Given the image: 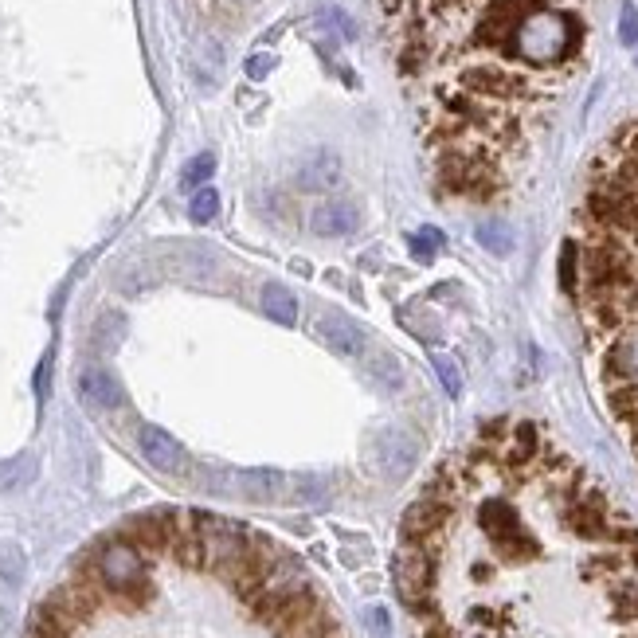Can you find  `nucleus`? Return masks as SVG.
I'll return each mask as SVG.
<instances>
[{"instance_id": "f257e3e1", "label": "nucleus", "mask_w": 638, "mask_h": 638, "mask_svg": "<svg viewBox=\"0 0 638 638\" xmlns=\"http://www.w3.org/2000/svg\"><path fill=\"white\" fill-rule=\"evenodd\" d=\"M572 251V294L595 349L638 329V122L623 126L592 161Z\"/></svg>"}, {"instance_id": "f03ea898", "label": "nucleus", "mask_w": 638, "mask_h": 638, "mask_svg": "<svg viewBox=\"0 0 638 638\" xmlns=\"http://www.w3.org/2000/svg\"><path fill=\"white\" fill-rule=\"evenodd\" d=\"M145 560L149 556L137 545H130L126 537H110L87 556L83 568L102 584L106 599H118L126 611H134L149 595V564Z\"/></svg>"}, {"instance_id": "7ed1b4c3", "label": "nucleus", "mask_w": 638, "mask_h": 638, "mask_svg": "<svg viewBox=\"0 0 638 638\" xmlns=\"http://www.w3.org/2000/svg\"><path fill=\"white\" fill-rule=\"evenodd\" d=\"M599 365L611 411L631 435V447L638 455V329H623L599 345Z\"/></svg>"}, {"instance_id": "20e7f679", "label": "nucleus", "mask_w": 638, "mask_h": 638, "mask_svg": "<svg viewBox=\"0 0 638 638\" xmlns=\"http://www.w3.org/2000/svg\"><path fill=\"white\" fill-rule=\"evenodd\" d=\"M392 576H396V592L404 599V607L423 615L431 607V595H435V556L419 541H400L396 560H392Z\"/></svg>"}, {"instance_id": "39448f33", "label": "nucleus", "mask_w": 638, "mask_h": 638, "mask_svg": "<svg viewBox=\"0 0 638 638\" xmlns=\"http://www.w3.org/2000/svg\"><path fill=\"white\" fill-rule=\"evenodd\" d=\"M368 462L380 478L388 482H400L408 478L419 462V439L411 435L408 427H380L372 439H368Z\"/></svg>"}, {"instance_id": "423d86ee", "label": "nucleus", "mask_w": 638, "mask_h": 638, "mask_svg": "<svg viewBox=\"0 0 638 638\" xmlns=\"http://www.w3.org/2000/svg\"><path fill=\"white\" fill-rule=\"evenodd\" d=\"M137 451H141V458H145L157 474H169V478H184V474H188V451H184L165 427L141 423V427H137Z\"/></svg>"}, {"instance_id": "0eeeda50", "label": "nucleus", "mask_w": 638, "mask_h": 638, "mask_svg": "<svg viewBox=\"0 0 638 638\" xmlns=\"http://www.w3.org/2000/svg\"><path fill=\"white\" fill-rule=\"evenodd\" d=\"M314 329H318V337L337 357H365L368 349L365 329L353 318H345L341 310H321L318 318H314Z\"/></svg>"}, {"instance_id": "6e6552de", "label": "nucleus", "mask_w": 638, "mask_h": 638, "mask_svg": "<svg viewBox=\"0 0 638 638\" xmlns=\"http://www.w3.org/2000/svg\"><path fill=\"white\" fill-rule=\"evenodd\" d=\"M231 490L243 498V502H255V505H274V502H286V490H290V478L282 470H239L231 474Z\"/></svg>"}, {"instance_id": "1a4fd4ad", "label": "nucleus", "mask_w": 638, "mask_h": 638, "mask_svg": "<svg viewBox=\"0 0 638 638\" xmlns=\"http://www.w3.org/2000/svg\"><path fill=\"white\" fill-rule=\"evenodd\" d=\"M79 396L91 411H118L126 404L122 384L114 380V372L102 365H91L79 372Z\"/></svg>"}, {"instance_id": "9d476101", "label": "nucleus", "mask_w": 638, "mask_h": 638, "mask_svg": "<svg viewBox=\"0 0 638 638\" xmlns=\"http://www.w3.org/2000/svg\"><path fill=\"white\" fill-rule=\"evenodd\" d=\"M310 228H314V235H325V239H341V235H353L361 228V212L349 200H325L314 208Z\"/></svg>"}, {"instance_id": "9b49d317", "label": "nucleus", "mask_w": 638, "mask_h": 638, "mask_svg": "<svg viewBox=\"0 0 638 638\" xmlns=\"http://www.w3.org/2000/svg\"><path fill=\"white\" fill-rule=\"evenodd\" d=\"M341 181V161L333 149H314L302 165H298V188L302 192H329Z\"/></svg>"}, {"instance_id": "f8f14e48", "label": "nucleus", "mask_w": 638, "mask_h": 638, "mask_svg": "<svg viewBox=\"0 0 638 638\" xmlns=\"http://www.w3.org/2000/svg\"><path fill=\"white\" fill-rule=\"evenodd\" d=\"M333 482L325 474H302V478H290V490H286V502L294 505H321L329 498Z\"/></svg>"}, {"instance_id": "ddd939ff", "label": "nucleus", "mask_w": 638, "mask_h": 638, "mask_svg": "<svg viewBox=\"0 0 638 638\" xmlns=\"http://www.w3.org/2000/svg\"><path fill=\"white\" fill-rule=\"evenodd\" d=\"M368 376H372V384H376L380 392H400V388H404V368H400V361H396L392 353H384V349L372 353Z\"/></svg>"}, {"instance_id": "4468645a", "label": "nucleus", "mask_w": 638, "mask_h": 638, "mask_svg": "<svg viewBox=\"0 0 638 638\" xmlns=\"http://www.w3.org/2000/svg\"><path fill=\"white\" fill-rule=\"evenodd\" d=\"M263 310H267L274 321H282V325H294V321H298V298H294L286 286L267 282V286H263Z\"/></svg>"}, {"instance_id": "2eb2a0df", "label": "nucleus", "mask_w": 638, "mask_h": 638, "mask_svg": "<svg viewBox=\"0 0 638 638\" xmlns=\"http://www.w3.org/2000/svg\"><path fill=\"white\" fill-rule=\"evenodd\" d=\"M36 478V458L32 455H16L8 462H0V490H16V486H28Z\"/></svg>"}, {"instance_id": "dca6fc26", "label": "nucleus", "mask_w": 638, "mask_h": 638, "mask_svg": "<svg viewBox=\"0 0 638 638\" xmlns=\"http://www.w3.org/2000/svg\"><path fill=\"white\" fill-rule=\"evenodd\" d=\"M478 243H482L490 255H509V251H513V228L502 224V220L478 224Z\"/></svg>"}, {"instance_id": "f3484780", "label": "nucleus", "mask_w": 638, "mask_h": 638, "mask_svg": "<svg viewBox=\"0 0 638 638\" xmlns=\"http://www.w3.org/2000/svg\"><path fill=\"white\" fill-rule=\"evenodd\" d=\"M216 216H220V192L216 188H200L192 196V204H188V220L192 224H212Z\"/></svg>"}, {"instance_id": "a211bd4d", "label": "nucleus", "mask_w": 638, "mask_h": 638, "mask_svg": "<svg viewBox=\"0 0 638 638\" xmlns=\"http://www.w3.org/2000/svg\"><path fill=\"white\" fill-rule=\"evenodd\" d=\"M212 173H216V157H212V153H196V157L184 165L181 188H204Z\"/></svg>"}, {"instance_id": "6ab92c4d", "label": "nucleus", "mask_w": 638, "mask_h": 638, "mask_svg": "<svg viewBox=\"0 0 638 638\" xmlns=\"http://www.w3.org/2000/svg\"><path fill=\"white\" fill-rule=\"evenodd\" d=\"M408 243H411V255H415L419 263H431V259L443 251V231L423 228V231H415Z\"/></svg>"}, {"instance_id": "aec40b11", "label": "nucleus", "mask_w": 638, "mask_h": 638, "mask_svg": "<svg viewBox=\"0 0 638 638\" xmlns=\"http://www.w3.org/2000/svg\"><path fill=\"white\" fill-rule=\"evenodd\" d=\"M0 580H4L8 588H16V584L24 580V556H20V548L0 545Z\"/></svg>"}, {"instance_id": "412c9836", "label": "nucleus", "mask_w": 638, "mask_h": 638, "mask_svg": "<svg viewBox=\"0 0 638 638\" xmlns=\"http://www.w3.org/2000/svg\"><path fill=\"white\" fill-rule=\"evenodd\" d=\"M435 372H439V380H443V388H447V396H462V372L451 357H435Z\"/></svg>"}, {"instance_id": "4be33fe9", "label": "nucleus", "mask_w": 638, "mask_h": 638, "mask_svg": "<svg viewBox=\"0 0 638 638\" xmlns=\"http://www.w3.org/2000/svg\"><path fill=\"white\" fill-rule=\"evenodd\" d=\"M619 40L627 47L638 44V8L635 4H623V12H619Z\"/></svg>"}, {"instance_id": "5701e85b", "label": "nucleus", "mask_w": 638, "mask_h": 638, "mask_svg": "<svg viewBox=\"0 0 638 638\" xmlns=\"http://www.w3.org/2000/svg\"><path fill=\"white\" fill-rule=\"evenodd\" d=\"M271 71H274V55H251V59H247V75H251V79H267Z\"/></svg>"}, {"instance_id": "b1692460", "label": "nucleus", "mask_w": 638, "mask_h": 638, "mask_svg": "<svg viewBox=\"0 0 638 638\" xmlns=\"http://www.w3.org/2000/svg\"><path fill=\"white\" fill-rule=\"evenodd\" d=\"M325 20H329V24H337L345 40H357V28H353V20H349L341 8H329V12H325Z\"/></svg>"}, {"instance_id": "393cba45", "label": "nucleus", "mask_w": 638, "mask_h": 638, "mask_svg": "<svg viewBox=\"0 0 638 638\" xmlns=\"http://www.w3.org/2000/svg\"><path fill=\"white\" fill-rule=\"evenodd\" d=\"M635 63H638V55H635Z\"/></svg>"}]
</instances>
